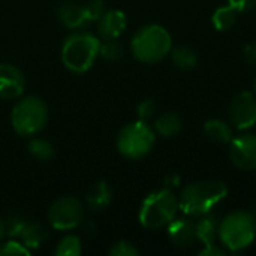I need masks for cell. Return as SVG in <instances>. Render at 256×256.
Returning a JSON list of instances; mask_svg holds the SVG:
<instances>
[{
  "label": "cell",
  "instance_id": "1",
  "mask_svg": "<svg viewBox=\"0 0 256 256\" xmlns=\"http://www.w3.org/2000/svg\"><path fill=\"white\" fill-rule=\"evenodd\" d=\"M228 195V188L219 180H204L188 184L180 196L178 207L189 218L208 214Z\"/></svg>",
  "mask_w": 256,
  "mask_h": 256
},
{
  "label": "cell",
  "instance_id": "2",
  "mask_svg": "<svg viewBox=\"0 0 256 256\" xmlns=\"http://www.w3.org/2000/svg\"><path fill=\"white\" fill-rule=\"evenodd\" d=\"M99 50V38L88 32H75L63 42L62 62L70 72L84 74L94 64Z\"/></svg>",
  "mask_w": 256,
  "mask_h": 256
},
{
  "label": "cell",
  "instance_id": "3",
  "mask_svg": "<svg viewBox=\"0 0 256 256\" xmlns=\"http://www.w3.org/2000/svg\"><path fill=\"white\" fill-rule=\"evenodd\" d=\"M130 48L140 62L152 64L160 62L171 52L172 39L165 27L159 24H148L134 34Z\"/></svg>",
  "mask_w": 256,
  "mask_h": 256
},
{
  "label": "cell",
  "instance_id": "4",
  "mask_svg": "<svg viewBox=\"0 0 256 256\" xmlns=\"http://www.w3.org/2000/svg\"><path fill=\"white\" fill-rule=\"evenodd\" d=\"M256 236V216L246 210L230 213L219 224V240L231 252L249 248Z\"/></svg>",
  "mask_w": 256,
  "mask_h": 256
},
{
  "label": "cell",
  "instance_id": "5",
  "mask_svg": "<svg viewBox=\"0 0 256 256\" xmlns=\"http://www.w3.org/2000/svg\"><path fill=\"white\" fill-rule=\"evenodd\" d=\"M178 198L171 189H160L150 194L141 204L140 222L147 230H160L168 226L177 216Z\"/></svg>",
  "mask_w": 256,
  "mask_h": 256
},
{
  "label": "cell",
  "instance_id": "6",
  "mask_svg": "<svg viewBox=\"0 0 256 256\" xmlns=\"http://www.w3.org/2000/svg\"><path fill=\"white\" fill-rule=\"evenodd\" d=\"M48 122V106L36 96H26L20 99L10 112V123L14 130L21 136H33L39 134Z\"/></svg>",
  "mask_w": 256,
  "mask_h": 256
},
{
  "label": "cell",
  "instance_id": "7",
  "mask_svg": "<svg viewBox=\"0 0 256 256\" xmlns=\"http://www.w3.org/2000/svg\"><path fill=\"white\" fill-rule=\"evenodd\" d=\"M156 141V132L146 122L126 124L117 136V148L128 159H141L150 153Z\"/></svg>",
  "mask_w": 256,
  "mask_h": 256
},
{
  "label": "cell",
  "instance_id": "8",
  "mask_svg": "<svg viewBox=\"0 0 256 256\" xmlns=\"http://www.w3.org/2000/svg\"><path fill=\"white\" fill-rule=\"evenodd\" d=\"M48 219L54 230L70 231L82 225L84 207L80 200L74 196H63L52 202L48 212Z\"/></svg>",
  "mask_w": 256,
  "mask_h": 256
},
{
  "label": "cell",
  "instance_id": "9",
  "mask_svg": "<svg viewBox=\"0 0 256 256\" xmlns=\"http://www.w3.org/2000/svg\"><path fill=\"white\" fill-rule=\"evenodd\" d=\"M230 118L236 129L248 130L256 123V94L242 92L234 98L230 106Z\"/></svg>",
  "mask_w": 256,
  "mask_h": 256
},
{
  "label": "cell",
  "instance_id": "10",
  "mask_svg": "<svg viewBox=\"0 0 256 256\" xmlns=\"http://www.w3.org/2000/svg\"><path fill=\"white\" fill-rule=\"evenodd\" d=\"M219 220L213 214H204L195 222L196 240L202 243V250H200L201 256H222L225 255L224 249L218 244L219 238Z\"/></svg>",
  "mask_w": 256,
  "mask_h": 256
},
{
  "label": "cell",
  "instance_id": "11",
  "mask_svg": "<svg viewBox=\"0 0 256 256\" xmlns=\"http://www.w3.org/2000/svg\"><path fill=\"white\" fill-rule=\"evenodd\" d=\"M230 156L232 164L242 171L256 170V135L243 134L231 140Z\"/></svg>",
  "mask_w": 256,
  "mask_h": 256
},
{
  "label": "cell",
  "instance_id": "12",
  "mask_svg": "<svg viewBox=\"0 0 256 256\" xmlns=\"http://www.w3.org/2000/svg\"><path fill=\"white\" fill-rule=\"evenodd\" d=\"M26 88V76L16 66L0 63V99H18Z\"/></svg>",
  "mask_w": 256,
  "mask_h": 256
},
{
  "label": "cell",
  "instance_id": "13",
  "mask_svg": "<svg viewBox=\"0 0 256 256\" xmlns=\"http://www.w3.org/2000/svg\"><path fill=\"white\" fill-rule=\"evenodd\" d=\"M126 26H128V20L124 12L118 9L105 10L104 15L98 20V33L104 40L118 39L126 30Z\"/></svg>",
  "mask_w": 256,
  "mask_h": 256
},
{
  "label": "cell",
  "instance_id": "14",
  "mask_svg": "<svg viewBox=\"0 0 256 256\" xmlns=\"http://www.w3.org/2000/svg\"><path fill=\"white\" fill-rule=\"evenodd\" d=\"M168 236L171 243L176 248L186 249L190 248L195 240H196V230H195V222L188 216V218H180L174 219L168 225Z\"/></svg>",
  "mask_w": 256,
  "mask_h": 256
},
{
  "label": "cell",
  "instance_id": "15",
  "mask_svg": "<svg viewBox=\"0 0 256 256\" xmlns=\"http://www.w3.org/2000/svg\"><path fill=\"white\" fill-rule=\"evenodd\" d=\"M57 12H58L60 21L72 30H80L90 22V18L86 10V4L66 2L58 6Z\"/></svg>",
  "mask_w": 256,
  "mask_h": 256
},
{
  "label": "cell",
  "instance_id": "16",
  "mask_svg": "<svg viewBox=\"0 0 256 256\" xmlns=\"http://www.w3.org/2000/svg\"><path fill=\"white\" fill-rule=\"evenodd\" d=\"M111 198H112L111 188L105 182H98L87 192L86 201L92 210L100 212V210H105L111 204Z\"/></svg>",
  "mask_w": 256,
  "mask_h": 256
},
{
  "label": "cell",
  "instance_id": "17",
  "mask_svg": "<svg viewBox=\"0 0 256 256\" xmlns=\"http://www.w3.org/2000/svg\"><path fill=\"white\" fill-rule=\"evenodd\" d=\"M20 242L28 249H39L48 238V231L40 225V224H28L26 222L21 234H20Z\"/></svg>",
  "mask_w": 256,
  "mask_h": 256
},
{
  "label": "cell",
  "instance_id": "18",
  "mask_svg": "<svg viewBox=\"0 0 256 256\" xmlns=\"http://www.w3.org/2000/svg\"><path fill=\"white\" fill-rule=\"evenodd\" d=\"M204 134L207 135L208 140H212L214 142H220V144H228L234 138L231 124H228L226 122L219 120V118H212V120L206 122Z\"/></svg>",
  "mask_w": 256,
  "mask_h": 256
},
{
  "label": "cell",
  "instance_id": "19",
  "mask_svg": "<svg viewBox=\"0 0 256 256\" xmlns=\"http://www.w3.org/2000/svg\"><path fill=\"white\" fill-rule=\"evenodd\" d=\"M183 128V122L176 112H164L154 120V132L164 138L177 135Z\"/></svg>",
  "mask_w": 256,
  "mask_h": 256
},
{
  "label": "cell",
  "instance_id": "20",
  "mask_svg": "<svg viewBox=\"0 0 256 256\" xmlns=\"http://www.w3.org/2000/svg\"><path fill=\"white\" fill-rule=\"evenodd\" d=\"M170 54L172 57L174 64L183 70H190L198 63V57H196L195 51L188 45H177V46L171 48Z\"/></svg>",
  "mask_w": 256,
  "mask_h": 256
},
{
  "label": "cell",
  "instance_id": "21",
  "mask_svg": "<svg viewBox=\"0 0 256 256\" xmlns=\"http://www.w3.org/2000/svg\"><path fill=\"white\" fill-rule=\"evenodd\" d=\"M237 14H238V10H236L230 4L220 6L214 10V14L212 16V22L216 27V30H219V32L230 30L237 21Z\"/></svg>",
  "mask_w": 256,
  "mask_h": 256
},
{
  "label": "cell",
  "instance_id": "22",
  "mask_svg": "<svg viewBox=\"0 0 256 256\" xmlns=\"http://www.w3.org/2000/svg\"><path fill=\"white\" fill-rule=\"evenodd\" d=\"M81 252H82L81 240L74 234L64 236L58 242V244L54 250V254L57 256H80Z\"/></svg>",
  "mask_w": 256,
  "mask_h": 256
},
{
  "label": "cell",
  "instance_id": "23",
  "mask_svg": "<svg viewBox=\"0 0 256 256\" xmlns=\"http://www.w3.org/2000/svg\"><path fill=\"white\" fill-rule=\"evenodd\" d=\"M28 152L34 159L42 160V162L50 160L54 156V147L51 146V142H48L45 140H40V138H34V140L30 141Z\"/></svg>",
  "mask_w": 256,
  "mask_h": 256
},
{
  "label": "cell",
  "instance_id": "24",
  "mask_svg": "<svg viewBox=\"0 0 256 256\" xmlns=\"http://www.w3.org/2000/svg\"><path fill=\"white\" fill-rule=\"evenodd\" d=\"M99 56L105 60L116 62L123 57V46L117 42V39H106L105 42H100Z\"/></svg>",
  "mask_w": 256,
  "mask_h": 256
},
{
  "label": "cell",
  "instance_id": "25",
  "mask_svg": "<svg viewBox=\"0 0 256 256\" xmlns=\"http://www.w3.org/2000/svg\"><path fill=\"white\" fill-rule=\"evenodd\" d=\"M0 255L2 256H28L30 250L16 238H10L4 244L0 246Z\"/></svg>",
  "mask_w": 256,
  "mask_h": 256
},
{
  "label": "cell",
  "instance_id": "26",
  "mask_svg": "<svg viewBox=\"0 0 256 256\" xmlns=\"http://www.w3.org/2000/svg\"><path fill=\"white\" fill-rule=\"evenodd\" d=\"M3 225H4V236H8L9 238H18L26 225V220L20 216H9L6 220H3Z\"/></svg>",
  "mask_w": 256,
  "mask_h": 256
},
{
  "label": "cell",
  "instance_id": "27",
  "mask_svg": "<svg viewBox=\"0 0 256 256\" xmlns=\"http://www.w3.org/2000/svg\"><path fill=\"white\" fill-rule=\"evenodd\" d=\"M111 256H138L140 250L129 242H118L110 249Z\"/></svg>",
  "mask_w": 256,
  "mask_h": 256
},
{
  "label": "cell",
  "instance_id": "28",
  "mask_svg": "<svg viewBox=\"0 0 256 256\" xmlns=\"http://www.w3.org/2000/svg\"><path fill=\"white\" fill-rule=\"evenodd\" d=\"M156 114V105L152 99H146L138 105V118L141 122H148L154 117Z\"/></svg>",
  "mask_w": 256,
  "mask_h": 256
},
{
  "label": "cell",
  "instance_id": "29",
  "mask_svg": "<svg viewBox=\"0 0 256 256\" xmlns=\"http://www.w3.org/2000/svg\"><path fill=\"white\" fill-rule=\"evenodd\" d=\"M86 10L90 18V22H92V21H98L106 9H105V3L102 0H90L86 3Z\"/></svg>",
  "mask_w": 256,
  "mask_h": 256
},
{
  "label": "cell",
  "instance_id": "30",
  "mask_svg": "<svg viewBox=\"0 0 256 256\" xmlns=\"http://www.w3.org/2000/svg\"><path fill=\"white\" fill-rule=\"evenodd\" d=\"M228 4L238 12H246L255 8L256 0H228Z\"/></svg>",
  "mask_w": 256,
  "mask_h": 256
},
{
  "label": "cell",
  "instance_id": "31",
  "mask_svg": "<svg viewBox=\"0 0 256 256\" xmlns=\"http://www.w3.org/2000/svg\"><path fill=\"white\" fill-rule=\"evenodd\" d=\"M244 56H246V58H248L250 63L256 64V40L255 42H252V44H249V45L244 48Z\"/></svg>",
  "mask_w": 256,
  "mask_h": 256
},
{
  "label": "cell",
  "instance_id": "32",
  "mask_svg": "<svg viewBox=\"0 0 256 256\" xmlns=\"http://www.w3.org/2000/svg\"><path fill=\"white\" fill-rule=\"evenodd\" d=\"M180 184V177L177 174H171L165 178V186L166 189H172V188H177Z\"/></svg>",
  "mask_w": 256,
  "mask_h": 256
},
{
  "label": "cell",
  "instance_id": "33",
  "mask_svg": "<svg viewBox=\"0 0 256 256\" xmlns=\"http://www.w3.org/2000/svg\"><path fill=\"white\" fill-rule=\"evenodd\" d=\"M3 236H4V225H3V220L0 219V240H2Z\"/></svg>",
  "mask_w": 256,
  "mask_h": 256
},
{
  "label": "cell",
  "instance_id": "34",
  "mask_svg": "<svg viewBox=\"0 0 256 256\" xmlns=\"http://www.w3.org/2000/svg\"><path fill=\"white\" fill-rule=\"evenodd\" d=\"M254 90H255L254 93H255V94H256V78H255V81H254Z\"/></svg>",
  "mask_w": 256,
  "mask_h": 256
}]
</instances>
